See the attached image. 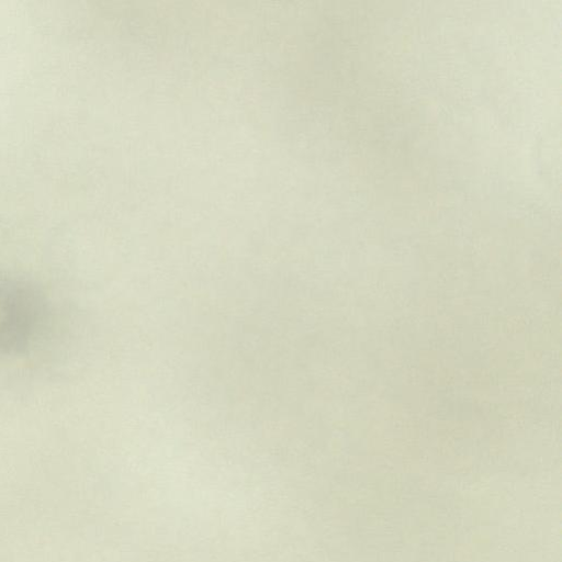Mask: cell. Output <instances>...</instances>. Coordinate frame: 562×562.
<instances>
[{
  "label": "cell",
  "instance_id": "6da1fadb",
  "mask_svg": "<svg viewBox=\"0 0 562 562\" xmlns=\"http://www.w3.org/2000/svg\"><path fill=\"white\" fill-rule=\"evenodd\" d=\"M49 301L33 279L0 271V356L27 353L49 321Z\"/></svg>",
  "mask_w": 562,
  "mask_h": 562
}]
</instances>
